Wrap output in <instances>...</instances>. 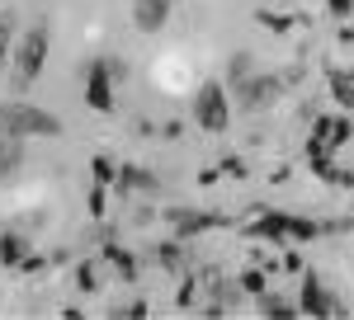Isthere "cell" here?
Instances as JSON below:
<instances>
[{"label": "cell", "mask_w": 354, "mask_h": 320, "mask_svg": "<svg viewBox=\"0 0 354 320\" xmlns=\"http://www.w3.org/2000/svg\"><path fill=\"white\" fill-rule=\"evenodd\" d=\"M326 85H330V99L345 108V113H354V71L350 66H330Z\"/></svg>", "instance_id": "12"}, {"label": "cell", "mask_w": 354, "mask_h": 320, "mask_svg": "<svg viewBox=\"0 0 354 320\" xmlns=\"http://www.w3.org/2000/svg\"><path fill=\"white\" fill-rule=\"evenodd\" d=\"M28 250H33V245H28L19 231H0V268H19V259H24Z\"/></svg>", "instance_id": "17"}, {"label": "cell", "mask_w": 354, "mask_h": 320, "mask_svg": "<svg viewBox=\"0 0 354 320\" xmlns=\"http://www.w3.org/2000/svg\"><path fill=\"white\" fill-rule=\"evenodd\" d=\"M10 52H15V28H10V19H0V66L10 61Z\"/></svg>", "instance_id": "26"}, {"label": "cell", "mask_w": 354, "mask_h": 320, "mask_svg": "<svg viewBox=\"0 0 354 320\" xmlns=\"http://www.w3.org/2000/svg\"><path fill=\"white\" fill-rule=\"evenodd\" d=\"M90 174H95V184H100V188H113V179H118V165H113V156H104V151H100V156L90 160Z\"/></svg>", "instance_id": "22"}, {"label": "cell", "mask_w": 354, "mask_h": 320, "mask_svg": "<svg viewBox=\"0 0 354 320\" xmlns=\"http://www.w3.org/2000/svg\"><path fill=\"white\" fill-rule=\"evenodd\" d=\"M170 5L175 0H133V28L137 33H161L170 24Z\"/></svg>", "instance_id": "10"}, {"label": "cell", "mask_w": 354, "mask_h": 320, "mask_svg": "<svg viewBox=\"0 0 354 320\" xmlns=\"http://www.w3.org/2000/svg\"><path fill=\"white\" fill-rule=\"evenodd\" d=\"M76 288H81V292H95V288H100V278H95V264H90V259L76 264Z\"/></svg>", "instance_id": "25"}, {"label": "cell", "mask_w": 354, "mask_h": 320, "mask_svg": "<svg viewBox=\"0 0 354 320\" xmlns=\"http://www.w3.org/2000/svg\"><path fill=\"white\" fill-rule=\"evenodd\" d=\"M245 76H255V57L250 52H232V61H227V90L241 85Z\"/></svg>", "instance_id": "20"}, {"label": "cell", "mask_w": 354, "mask_h": 320, "mask_svg": "<svg viewBox=\"0 0 354 320\" xmlns=\"http://www.w3.org/2000/svg\"><path fill=\"white\" fill-rule=\"evenodd\" d=\"M322 231H326L322 221H312V217H293V212H288V240H317Z\"/></svg>", "instance_id": "21"}, {"label": "cell", "mask_w": 354, "mask_h": 320, "mask_svg": "<svg viewBox=\"0 0 354 320\" xmlns=\"http://www.w3.org/2000/svg\"><path fill=\"white\" fill-rule=\"evenodd\" d=\"M175 306H180V311H198V273H194V264L180 273V292H175Z\"/></svg>", "instance_id": "18"}, {"label": "cell", "mask_w": 354, "mask_h": 320, "mask_svg": "<svg viewBox=\"0 0 354 320\" xmlns=\"http://www.w3.org/2000/svg\"><path fill=\"white\" fill-rule=\"evenodd\" d=\"M288 85L283 76H270V71H255V76H245L241 85H232V104L241 108V113H265V108L279 104V94H283Z\"/></svg>", "instance_id": "5"}, {"label": "cell", "mask_w": 354, "mask_h": 320, "mask_svg": "<svg viewBox=\"0 0 354 320\" xmlns=\"http://www.w3.org/2000/svg\"><path fill=\"white\" fill-rule=\"evenodd\" d=\"M43 268H48V259H43V254H33V250L19 259V273H43Z\"/></svg>", "instance_id": "28"}, {"label": "cell", "mask_w": 354, "mask_h": 320, "mask_svg": "<svg viewBox=\"0 0 354 320\" xmlns=\"http://www.w3.org/2000/svg\"><path fill=\"white\" fill-rule=\"evenodd\" d=\"M350 137H354V123H350L345 108L317 118V123H312V137H307V165L322 170L330 156H340V146H350Z\"/></svg>", "instance_id": "2"}, {"label": "cell", "mask_w": 354, "mask_h": 320, "mask_svg": "<svg viewBox=\"0 0 354 320\" xmlns=\"http://www.w3.org/2000/svg\"><path fill=\"white\" fill-rule=\"evenodd\" d=\"M100 259L113 268V278H118V283H137V259H133V250H123V245H104V254H100Z\"/></svg>", "instance_id": "13"}, {"label": "cell", "mask_w": 354, "mask_h": 320, "mask_svg": "<svg viewBox=\"0 0 354 320\" xmlns=\"http://www.w3.org/2000/svg\"><path fill=\"white\" fill-rule=\"evenodd\" d=\"M0 137H62V118L38 104H0Z\"/></svg>", "instance_id": "3"}, {"label": "cell", "mask_w": 354, "mask_h": 320, "mask_svg": "<svg viewBox=\"0 0 354 320\" xmlns=\"http://www.w3.org/2000/svg\"><path fill=\"white\" fill-rule=\"evenodd\" d=\"M255 19H260L265 28H274V33H288V28H298V24H302L298 14H270V10H260Z\"/></svg>", "instance_id": "23"}, {"label": "cell", "mask_w": 354, "mask_h": 320, "mask_svg": "<svg viewBox=\"0 0 354 320\" xmlns=\"http://www.w3.org/2000/svg\"><path fill=\"white\" fill-rule=\"evenodd\" d=\"M109 320H151V301L147 297H133L123 306H109Z\"/></svg>", "instance_id": "19"}, {"label": "cell", "mask_w": 354, "mask_h": 320, "mask_svg": "<svg viewBox=\"0 0 354 320\" xmlns=\"http://www.w3.org/2000/svg\"><path fill=\"white\" fill-rule=\"evenodd\" d=\"M104 193H109V188H100V184L90 188V217H104V212H109V203H104Z\"/></svg>", "instance_id": "27"}, {"label": "cell", "mask_w": 354, "mask_h": 320, "mask_svg": "<svg viewBox=\"0 0 354 320\" xmlns=\"http://www.w3.org/2000/svg\"><path fill=\"white\" fill-rule=\"evenodd\" d=\"M189 113H194V123L203 128V132H227L232 128V90L222 85V80H203L198 85V94H194V104H189Z\"/></svg>", "instance_id": "4"}, {"label": "cell", "mask_w": 354, "mask_h": 320, "mask_svg": "<svg viewBox=\"0 0 354 320\" xmlns=\"http://www.w3.org/2000/svg\"><path fill=\"white\" fill-rule=\"evenodd\" d=\"M298 311L312 320H330V316H350V306L340 301V297L330 292L326 283L312 273V268H302V292H298Z\"/></svg>", "instance_id": "6"}, {"label": "cell", "mask_w": 354, "mask_h": 320, "mask_svg": "<svg viewBox=\"0 0 354 320\" xmlns=\"http://www.w3.org/2000/svg\"><path fill=\"white\" fill-rule=\"evenodd\" d=\"M326 10L335 14V19H350V14H354V0H326Z\"/></svg>", "instance_id": "29"}, {"label": "cell", "mask_w": 354, "mask_h": 320, "mask_svg": "<svg viewBox=\"0 0 354 320\" xmlns=\"http://www.w3.org/2000/svg\"><path fill=\"white\" fill-rule=\"evenodd\" d=\"M222 174H232V179H245V165H241L236 156H227V160H222Z\"/></svg>", "instance_id": "30"}, {"label": "cell", "mask_w": 354, "mask_h": 320, "mask_svg": "<svg viewBox=\"0 0 354 320\" xmlns=\"http://www.w3.org/2000/svg\"><path fill=\"white\" fill-rule=\"evenodd\" d=\"M236 288L250 292V297H260V292H265V268H245L241 278H236Z\"/></svg>", "instance_id": "24"}, {"label": "cell", "mask_w": 354, "mask_h": 320, "mask_svg": "<svg viewBox=\"0 0 354 320\" xmlns=\"http://www.w3.org/2000/svg\"><path fill=\"white\" fill-rule=\"evenodd\" d=\"M156 264H161L165 273H175V278H180V273L189 268V254H185V240H180V236H175V240H161V245H156Z\"/></svg>", "instance_id": "15"}, {"label": "cell", "mask_w": 354, "mask_h": 320, "mask_svg": "<svg viewBox=\"0 0 354 320\" xmlns=\"http://www.w3.org/2000/svg\"><path fill=\"white\" fill-rule=\"evenodd\" d=\"M113 80H118V61H90V71H85V104L95 113H113Z\"/></svg>", "instance_id": "7"}, {"label": "cell", "mask_w": 354, "mask_h": 320, "mask_svg": "<svg viewBox=\"0 0 354 320\" xmlns=\"http://www.w3.org/2000/svg\"><path fill=\"white\" fill-rule=\"evenodd\" d=\"M165 217L175 221V236L180 240H194V236H203V231H222L227 226L222 212H165Z\"/></svg>", "instance_id": "9"}, {"label": "cell", "mask_w": 354, "mask_h": 320, "mask_svg": "<svg viewBox=\"0 0 354 320\" xmlns=\"http://www.w3.org/2000/svg\"><path fill=\"white\" fill-rule=\"evenodd\" d=\"M48 48H53V28L38 24L24 28V38L15 43V52H10V61H15V90H28L33 80L43 76V66H48Z\"/></svg>", "instance_id": "1"}, {"label": "cell", "mask_w": 354, "mask_h": 320, "mask_svg": "<svg viewBox=\"0 0 354 320\" xmlns=\"http://www.w3.org/2000/svg\"><path fill=\"white\" fill-rule=\"evenodd\" d=\"M255 306H260V316H270V320H298V301H288V297H274L270 288L255 297Z\"/></svg>", "instance_id": "16"}, {"label": "cell", "mask_w": 354, "mask_h": 320, "mask_svg": "<svg viewBox=\"0 0 354 320\" xmlns=\"http://www.w3.org/2000/svg\"><path fill=\"white\" fill-rule=\"evenodd\" d=\"M245 236H250V240H274V245H283V240H288V212H274V208L255 212L250 221H245Z\"/></svg>", "instance_id": "8"}, {"label": "cell", "mask_w": 354, "mask_h": 320, "mask_svg": "<svg viewBox=\"0 0 354 320\" xmlns=\"http://www.w3.org/2000/svg\"><path fill=\"white\" fill-rule=\"evenodd\" d=\"M19 170H24V141L19 137H5L0 141V184H10Z\"/></svg>", "instance_id": "14"}, {"label": "cell", "mask_w": 354, "mask_h": 320, "mask_svg": "<svg viewBox=\"0 0 354 320\" xmlns=\"http://www.w3.org/2000/svg\"><path fill=\"white\" fill-rule=\"evenodd\" d=\"M156 188H161L156 170H147V165H118L113 193H156Z\"/></svg>", "instance_id": "11"}]
</instances>
